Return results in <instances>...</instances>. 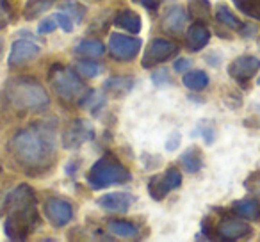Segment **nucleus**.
Wrapping results in <instances>:
<instances>
[{
	"label": "nucleus",
	"instance_id": "dca6fc26",
	"mask_svg": "<svg viewBox=\"0 0 260 242\" xmlns=\"http://www.w3.org/2000/svg\"><path fill=\"white\" fill-rule=\"evenodd\" d=\"M185 23H187V15H185L184 8H180V6H173V8L166 13V16H164L162 29L166 30V32L175 34V36H177V34L184 32Z\"/></svg>",
	"mask_w": 260,
	"mask_h": 242
},
{
	"label": "nucleus",
	"instance_id": "2eb2a0df",
	"mask_svg": "<svg viewBox=\"0 0 260 242\" xmlns=\"http://www.w3.org/2000/svg\"><path fill=\"white\" fill-rule=\"evenodd\" d=\"M234 214L248 221H260V196H249L242 198L232 205Z\"/></svg>",
	"mask_w": 260,
	"mask_h": 242
},
{
	"label": "nucleus",
	"instance_id": "9d476101",
	"mask_svg": "<svg viewBox=\"0 0 260 242\" xmlns=\"http://www.w3.org/2000/svg\"><path fill=\"white\" fill-rule=\"evenodd\" d=\"M253 235V228L248 221L237 219V217H223L216 226V238L221 240H241L249 238Z\"/></svg>",
	"mask_w": 260,
	"mask_h": 242
},
{
	"label": "nucleus",
	"instance_id": "5701e85b",
	"mask_svg": "<svg viewBox=\"0 0 260 242\" xmlns=\"http://www.w3.org/2000/svg\"><path fill=\"white\" fill-rule=\"evenodd\" d=\"M52 6H54V0H27L25 8H23V16L25 20H36L43 13H47Z\"/></svg>",
	"mask_w": 260,
	"mask_h": 242
},
{
	"label": "nucleus",
	"instance_id": "bb28decb",
	"mask_svg": "<svg viewBox=\"0 0 260 242\" xmlns=\"http://www.w3.org/2000/svg\"><path fill=\"white\" fill-rule=\"evenodd\" d=\"M148 192H150V196H152V199H155V201H162L170 191L164 187L162 177H152L148 182Z\"/></svg>",
	"mask_w": 260,
	"mask_h": 242
},
{
	"label": "nucleus",
	"instance_id": "412c9836",
	"mask_svg": "<svg viewBox=\"0 0 260 242\" xmlns=\"http://www.w3.org/2000/svg\"><path fill=\"white\" fill-rule=\"evenodd\" d=\"M216 20L219 23H223L224 27H228V29H237L239 30L242 25H244V23H242L241 20L234 15V11L224 4V2H219V4L216 6Z\"/></svg>",
	"mask_w": 260,
	"mask_h": 242
},
{
	"label": "nucleus",
	"instance_id": "cd10ccee",
	"mask_svg": "<svg viewBox=\"0 0 260 242\" xmlns=\"http://www.w3.org/2000/svg\"><path fill=\"white\" fill-rule=\"evenodd\" d=\"M162 182L164 187L168 191H173V189H178L182 185V173L178 167H168L166 173L162 175Z\"/></svg>",
	"mask_w": 260,
	"mask_h": 242
},
{
	"label": "nucleus",
	"instance_id": "4c0bfd02",
	"mask_svg": "<svg viewBox=\"0 0 260 242\" xmlns=\"http://www.w3.org/2000/svg\"><path fill=\"white\" fill-rule=\"evenodd\" d=\"M173 68H175V72L184 73V72H187V70L191 68V61H189V59H185V57L177 59V61H175V64H173Z\"/></svg>",
	"mask_w": 260,
	"mask_h": 242
},
{
	"label": "nucleus",
	"instance_id": "c9c22d12",
	"mask_svg": "<svg viewBox=\"0 0 260 242\" xmlns=\"http://www.w3.org/2000/svg\"><path fill=\"white\" fill-rule=\"evenodd\" d=\"M152 80H153V84H155V86H160V84L170 82V77H168L166 70H157V72H153Z\"/></svg>",
	"mask_w": 260,
	"mask_h": 242
},
{
	"label": "nucleus",
	"instance_id": "a211bd4d",
	"mask_svg": "<svg viewBox=\"0 0 260 242\" xmlns=\"http://www.w3.org/2000/svg\"><path fill=\"white\" fill-rule=\"evenodd\" d=\"M107 230L111 231V235L119 238H126V240H136L139 238V228L136 224L128 223V221H109L107 223Z\"/></svg>",
	"mask_w": 260,
	"mask_h": 242
},
{
	"label": "nucleus",
	"instance_id": "e433bc0d",
	"mask_svg": "<svg viewBox=\"0 0 260 242\" xmlns=\"http://www.w3.org/2000/svg\"><path fill=\"white\" fill-rule=\"evenodd\" d=\"M246 187L253 192H260V173H255L246 180Z\"/></svg>",
	"mask_w": 260,
	"mask_h": 242
},
{
	"label": "nucleus",
	"instance_id": "7ed1b4c3",
	"mask_svg": "<svg viewBox=\"0 0 260 242\" xmlns=\"http://www.w3.org/2000/svg\"><path fill=\"white\" fill-rule=\"evenodd\" d=\"M6 100L13 109L20 112H32L40 114L45 112L50 105V96L32 77H15L6 84Z\"/></svg>",
	"mask_w": 260,
	"mask_h": 242
},
{
	"label": "nucleus",
	"instance_id": "c756f323",
	"mask_svg": "<svg viewBox=\"0 0 260 242\" xmlns=\"http://www.w3.org/2000/svg\"><path fill=\"white\" fill-rule=\"evenodd\" d=\"M64 13L66 15L72 16L73 22H80L86 15V8L80 4H70V6H64Z\"/></svg>",
	"mask_w": 260,
	"mask_h": 242
},
{
	"label": "nucleus",
	"instance_id": "7c9ffc66",
	"mask_svg": "<svg viewBox=\"0 0 260 242\" xmlns=\"http://www.w3.org/2000/svg\"><path fill=\"white\" fill-rule=\"evenodd\" d=\"M54 20L57 22V25L61 27V29L64 30V32H72V30H73V20H72V16L66 15L64 11L55 13Z\"/></svg>",
	"mask_w": 260,
	"mask_h": 242
},
{
	"label": "nucleus",
	"instance_id": "79ce46f5",
	"mask_svg": "<svg viewBox=\"0 0 260 242\" xmlns=\"http://www.w3.org/2000/svg\"><path fill=\"white\" fill-rule=\"evenodd\" d=\"M0 171H2V164H0Z\"/></svg>",
	"mask_w": 260,
	"mask_h": 242
},
{
	"label": "nucleus",
	"instance_id": "473e14b6",
	"mask_svg": "<svg viewBox=\"0 0 260 242\" xmlns=\"http://www.w3.org/2000/svg\"><path fill=\"white\" fill-rule=\"evenodd\" d=\"M198 132H202L203 139H205L207 145H212L214 139H216V130H214V127L210 123H207V121H203L202 125L198 127Z\"/></svg>",
	"mask_w": 260,
	"mask_h": 242
},
{
	"label": "nucleus",
	"instance_id": "f704fd0d",
	"mask_svg": "<svg viewBox=\"0 0 260 242\" xmlns=\"http://www.w3.org/2000/svg\"><path fill=\"white\" fill-rule=\"evenodd\" d=\"M180 141H182V135L178 134V132L170 134V139L166 141V150H168V152H175V150L180 146Z\"/></svg>",
	"mask_w": 260,
	"mask_h": 242
},
{
	"label": "nucleus",
	"instance_id": "f257e3e1",
	"mask_svg": "<svg viewBox=\"0 0 260 242\" xmlns=\"http://www.w3.org/2000/svg\"><path fill=\"white\" fill-rule=\"evenodd\" d=\"M8 150L25 173H47L55 160V125L38 121L22 128L9 139Z\"/></svg>",
	"mask_w": 260,
	"mask_h": 242
},
{
	"label": "nucleus",
	"instance_id": "9b49d317",
	"mask_svg": "<svg viewBox=\"0 0 260 242\" xmlns=\"http://www.w3.org/2000/svg\"><path fill=\"white\" fill-rule=\"evenodd\" d=\"M260 70V59L255 55H239L237 59L230 62L228 66V75L237 82L244 84L251 80Z\"/></svg>",
	"mask_w": 260,
	"mask_h": 242
},
{
	"label": "nucleus",
	"instance_id": "393cba45",
	"mask_svg": "<svg viewBox=\"0 0 260 242\" xmlns=\"http://www.w3.org/2000/svg\"><path fill=\"white\" fill-rule=\"evenodd\" d=\"M132 86H134V80L132 79H126V77H112V79H109L107 82L104 84V89L114 94H125L132 89Z\"/></svg>",
	"mask_w": 260,
	"mask_h": 242
},
{
	"label": "nucleus",
	"instance_id": "39448f33",
	"mask_svg": "<svg viewBox=\"0 0 260 242\" xmlns=\"http://www.w3.org/2000/svg\"><path fill=\"white\" fill-rule=\"evenodd\" d=\"M48 79H50V86L55 91L59 98H61L64 103H73V101L79 100L87 93L86 86H84V80L80 79V75L77 72L70 68H64L62 64H54L48 73Z\"/></svg>",
	"mask_w": 260,
	"mask_h": 242
},
{
	"label": "nucleus",
	"instance_id": "b1692460",
	"mask_svg": "<svg viewBox=\"0 0 260 242\" xmlns=\"http://www.w3.org/2000/svg\"><path fill=\"white\" fill-rule=\"evenodd\" d=\"M187 9H189L191 18L196 20V22L203 23V22H207V20H210V13H212V9H210L209 0H189Z\"/></svg>",
	"mask_w": 260,
	"mask_h": 242
},
{
	"label": "nucleus",
	"instance_id": "ddd939ff",
	"mask_svg": "<svg viewBox=\"0 0 260 242\" xmlns=\"http://www.w3.org/2000/svg\"><path fill=\"white\" fill-rule=\"evenodd\" d=\"M134 201L136 198L132 194H128V192H107V194L100 196L96 199V205L100 209L107 210V212L125 214L128 212V209Z\"/></svg>",
	"mask_w": 260,
	"mask_h": 242
},
{
	"label": "nucleus",
	"instance_id": "2f4dec72",
	"mask_svg": "<svg viewBox=\"0 0 260 242\" xmlns=\"http://www.w3.org/2000/svg\"><path fill=\"white\" fill-rule=\"evenodd\" d=\"M11 22V8L8 0H0V29H4Z\"/></svg>",
	"mask_w": 260,
	"mask_h": 242
},
{
	"label": "nucleus",
	"instance_id": "4468645a",
	"mask_svg": "<svg viewBox=\"0 0 260 242\" xmlns=\"http://www.w3.org/2000/svg\"><path fill=\"white\" fill-rule=\"evenodd\" d=\"M210 41V30L202 22L192 23L185 32V47L191 52H200Z\"/></svg>",
	"mask_w": 260,
	"mask_h": 242
},
{
	"label": "nucleus",
	"instance_id": "58836bf2",
	"mask_svg": "<svg viewBox=\"0 0 260 242\" xmlns=\"http://www.w3.org/2000/svg\"><path fill=\"white\" fill-rule=\"evenodd\" d=\"M132 2H136V4L143 6V8H146V9H155L157 8V0H132Z\"/></svg>",
	"mask_w": 260,
	"mask_h": 242
},
{
	"label": "nucleus",
	"instance_id": "c85d7f7f",
	"mask_svg": "<svg viewBox=\"0 0 260 242\" xmlns=\"http://www.w3.org/2000/svg\"><path fill=\"white\" fill-rule=\"evenodd\" d=\"M75 72L79 73L80 77H84V79H93V77H96L98 73L102 72V66L94 61H80L79 64H77Z\"/></svg>",
	"mask_w": 260,
	"mask_h": 242
},
{
	"label": "nucleus",
	"instance_id": "6ab92c4d",
	"mask_svg": "<svg viewBox=\"0 0 260 242\" xmlns=\"http://www.w3.org/2000/svg\"><path fill=\"white\" fill-rule=\"evenodd\" d=\"M178 160H180V166L185 173H198L203 167V153L196 146H191V148L185 150Z\"/></svg>",
	"mask_w": 260,
	"mask_h": 242
},
{
	"label": "nucleus",
	"instance_id": "4be33fe9",
	"mask_svg": "<svg viewBox=\"0 0 260 242\" xmlns=\"http://www.w3.org/2000/svg\"><path fill=\"white\" fill-rule=\"evenodd\" d=\"M105 52V45L100 40H82L75 47V54L82 57H100Z\"/></svg>",
	"mask_w": 260,
	"mask_h": 242
},
{
	"label": "nucleus",
	"instance_id": "6e6552de",
	"mask_svg": "<svg viewBox=\"0 0 260 242\" xmlns=\"http://www.w3.org/2000/svg\"><path fill=\"white\" fill-rule=\"evenodd\" d=\"M94 137V127L89 119L77 118L62 135V146L66 150H77L84 143H89Z\"/></svg>",
	"mask_w": 260,
	"mask_h": 242
},
{
	"label": "nucleus",
	"instance_id": "72a5a7b5",
	"mask_svg": "<svg viewBox=\"0 0 260 242\" xmlns=\"http://www.w3.org/2000/svg\"><path fill=\"white\" fill-rule=\"evenodd\" d=\"M55 27H57V22H55L54 18H45V20H41L40 27H38V32L40 34H50L55 30Z\"/></svg>",
	"mask_w": 260,
	"mask_h": 242
},
{
	"label": "nucleus",
	"instance_id": "423d86ee",
	"mask_svg": "<svg viewBox=\"0 0 260 242\" xmlns=\"http://www.w3.org/2000/svg\"><path fill=\"white\" fill-rule=\"evenodd\" d=\"M178 45L171 40H164V38H155L148 43L145 54H143L141 64L143 68H155V66L162 64V62L170 61L171 57L178 54Z\"/></svg>",
	"mask_w": 260,
	"mask_h": 242
},
{
	"label": "nucleus",
	"instance_id": "a878e982",
	"mask_svg": "<svg viewBox=\"0 0 260 242\" xmlns=\"http://www.w3.org/2000/svg\"><path fill=\"white\" fill-rule=\"evenodd\" d=\"M241 13L253 20H260V0H234Z\"/></svg>",
	"mask_w": 260,
	"mask_h": 242
},
{
	"label": "nucleus",
	"instance_id": "a19ab883",
	"mask_svg": "<svg viewBox=\"0 0 260 242\" xmlns=\"http://www.w3.org/2000/svg\"><path fill=\"white\" fill-rule=\"evenodd\" d=\"M256 84H258V86H260V77H258V79H256Z\"/></svg>",
	"mask_w": 260,
	"mask_h": 242
},
{
	"label": "nucleus",
	"instance_id": "1a4fd4ad",
	"mask_svg": "<svg viewBox=\"0 0 260 242\" xmlns=\"http://www.w3.org/2000/svg\"><path fill=\"white\" fill-rule=\"evenodd\" d=\"M43 212L45 217L48 219V223L52 224L54 228H62L73 219V206L68 199L62 198H52L45 199L43 205Z\"/></svg>",
	"mask_w": 260,
	"mask_h": 242
},
{
	"label": "nucleus",
	"instance_id": "aec40b11",
	"mask_svg": "<svg viewBox=\"0 0 260 242\" xmlns=\"http://www.w3.org/2000/svg\"><path fill=\"white\" fill-rule=\"evenodd\" d=\"M182 82H184V86L187 87V89L202 91L209 86V75H207L203 70H191V72L184 73Z\"/></svg>",
	"mask_w": 260,
	"mask_h": 242
},
{
	"label": "nucleus",
	"instance_id": "20e7f679",
	"mask_svg": "<svg viewBox=\"0 0 260 242\" xmlns=\"http://www.w3.org/2000/svg\"><path fill=\"white\" fill-rule=\"evenodd\" d=\"M87 184L93 189H105L111 185H121L132 180V173L119 162V159L112 153L102 155L87 171Z\"/></svg>",
	"mask_w": 260,
	"mask_h": 242
},
{
	"label": "nucleus",
	"instance_id": "f3484780",
	"mask_svg": "<svg viewBox=\"0 0 260 242\" xmlns=\"http://www.w3.org/2000/svg\"><path fill=\"white\" fill-rule=\"evenodd\" d=\"M112 23H114L116 27H119V29L126 30L128 34H138L139 30H141V16L136 11H132V9H123V11H119L118 15L114 16Z\"/></svg>",
	"mask_w": 260,
	"mask_h": 242
},
{
	"label": "nucleus",
	"instance_id": "f8f14e48",
	"mask_svg": "<svg viewBox=\"0 0 260 242\" xmlns=\"http://www.w3.org/2000/svg\"><path fill=\"white\" fill-rule=\"evenodd\" d=\"M41 54V47L30 40H18L13 43L9 52V66H20L36 59Z\"/></svg>",
	"mask_w": 260,
	"mask_h": 242
},
{
	"label": "nucleus",
	"instance_id": "f03ea898",
	"mask_svg": "<svg viewBox=\"0 0 260 242\" xmlns=\"http://www.w3.org/2000/svg\"><path fill=\"white\" fill-rule=\"evenodd\" d=\"M4 216V231L11 240H25L40 224L38 201L32 187L20 184L6 198L0 209Z\"/></svg>",
	"mask_w": 260,
	"mask_h": 242
},
{
	"label": "nucleus",
	"instance_id": "ea45409f",
	"mask_svg": "<svg viewBox=\"0 0 260 242\" xmlns=\"http://www.w3.org/2000/svg\"><path fill=\"white\" fill-rule=\"evenodd\" d=\"M0 55H2V41H0Z\"/></svg>",
	"mask_w": 260,
	"mask_h": 242
},
{
	"label": "nucleus",
	"instance_id": "0eeeda50",
	"mask_svg": "<svg viewBox=\"0 0 260 242\" xmlns=\"http://www.w3.org/2000/svg\"><path fill=\"white\" fill-rule=\"evenodd\" d=\"M109 55L116 61L128 62L134 61L138 57V54L141 52V40L134 36H126V34H111L107 43Z\"/></svg>",
	"mask_w": 260,
	"mask_h": 242
}]
</instances>
